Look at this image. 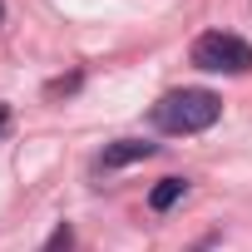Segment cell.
Segmentation results:
<instances>
[{
    "instance_id": "cell-2",
    "label": "cell",
    "mask_w": 252,
    "mask_h": 252,
    "mask_svg": "<svg viewBox=\"0 0 252 252\" xmlns=\"http://www.w3.org/2000/svg\"><path fill=\"white\" fill-rule=\"evenodd\" d=\"M193 64L208 69V74H247L252 69V45L242 35H227V30H208L193 40Z\"/></svg>"
},
{
    "instance_id": "cell-4",
    "label": "cell",
    "mask_w": 252,
    "mask_h": 252,
    "mask_svg": "<svg viewBox=\"0 0 252 252\" xmlns=\"http://www.w3.org/2000/svg\"><path fill=\"white\" fill-rule=\"evenodd\" d=\"M183 193H188V183H183V178H158V188L149 193V208H154V213H168Z\"/></svg>"
},
{
    "instance_id": "cell-1",
    "label": "cell",
    "mask_w": 252,
    "mask_h": 252,
    "mask_svg": "<svg viewBox=\"0 0 252 252\" xmlns=\"http://www.w3.org/2000/svg\"><path fill=\"white\" fill-rule=\"evenodd\" d=\"M222 114V99L213 89H173L154 104V124L163 134H203Z\"/></svg>"
},
{
    "instance_id": "cell-6",
    "label": "cell",
    "mask_w": 252,
    "mask_h": 252,
    "mask_svg": "<svg viewBox=\"0 0 252 252\" xmlns=\"http://www.w3.org/2000/svg\"><path fill=\"white\" fill-rule=\"evenodd\" d=\"M0 129H5V104H0Z\"/></svg>"
},
{
    "instance_id": "cell-3",
    "label": "cell",
    "mask_w": 252,
    "mask_h": 252,
    "mask_svg": "<svg viewBox=\"0 0 252 252\" xmlns=\"http://www.w3.org/2000/svg\"><path fill=\"white\" fill-rule=\"evenodd\" d=\"M144 158H154V144H144V139H119V144H109V149L99 154V168L114 173V168H129V163H144Z\"/></svg>"
},
{
    "instance_id": "cell-5",
    "label": "cell",
    "mask_w": 252,
    "mask_h": 252,
    "mask_svg": "<svg viewBox=\"0 0 252 252\" xmlns=\"http://www.w3.org/2000/svg\"><path fill=\"white\" fill-rule=\"evenodd\" d=\"M40 252H74V227H69V222H60V227L50 232V242H45Z\"/></svg>"
},
{
    "instance_id": "cell-7",
    "label": "cell",
    "mask_w": 252,
    "mask_h": 252,
    "mask_svg": "<svg viewBox=\"0 0 252 252\" xmlns=\"http://www.w3.org/2000/svg\"><path fill=\"white\" fill-rule=\"evenodd\" d=\"M0 15H5V5H0Z\"/></svg>"
}]
</instances>
